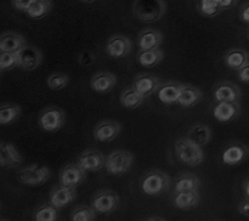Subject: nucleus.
Listing matches in <instances>:
<instances>
[{
    "label": "nucleus",
    "mask_w": 249,
    "mask_h": 221,
    "mask_svg": "<svg viewBox=\"0 0 249 221\" xmlns=\"http://www.w3.org/2000/svg\"><path fill=\"white\" fill-rule=\"evenodd\" d=\"M175 153L178 162L189 167H197L204 159L201 147L197 146L186 136L179 137L175 142Z\"/></svg>",
    "instance_id": "1"
},
{
    "label": "nucleus",
    "mask_w": 249,
    "mask_h": 221,
    "mask_svg": "<svg viewBox=\"0 0 249 221\" xmlns=\"http://www.w3.org/2000/svg\"><path fill=\"white\" fill-rule=\"evenodd\" d=\"M140 187L142 191L150 196H158L167 192L171 187L170 176L159 170H154L142 174Z\"/></svg>",
    "instance_id": "2"
},
{
    "label": "nucleus",
    "mask_w": 249,
    "mask_h": 221,
    "mask_svg": "<svg viewBox=\"0 0 249 221\" xmlns=\"http://www.w3.org/2000/svg\"><path fill=\"white\" fill-rule=\"evenodd\" d=\"M133 12L140 21L154 23L164 15L165 4L162 0H135Z\"/></svg>",
    "instance_id": "3"
},
{
    "label": "nucleus",
    "mask_w": 249,
    "mask_h": 221,
    "mask_svg": "<svg viewBox=\"0 0 249 221\" xmlns=\"http://www.w3.org/2000/svg\"><path fill=\"white\" fill-rule=\"evenodd\" d=\"M16 175L18 182L21 185L36 187L48 182L51 177V170L45 166L31 165L18 170Z\"/></svg>",
    "instance_id": "4"
},
{
    "label": "nucleus",
    "mask_w": 249,
    "mask_h": 221,
    "mask_svg": "<svg viewBox=\"0 0 249 221\" xmlns=\"http://www.w3.org/2000/svg\"><path fill=\"white\" fill-rule=\"evenodd\" d=\"M66 122V113L57 106H49L41 110L38 116L39 127L45 132L56 133L63 128Z\"/></svg>",
    "instance_id": "5"
},
{
    "label": "nucleus",
    "mask_w": 249,
    "mask_h": 221,
    "mask_svg": "<svg viewBox=\"0 0 249 221\" xmlns=\"http://www.w3.org/2000/svg\"><path fill=\"white\" fill-rule=\"evenodd\" d=\"M134 154L129 151H113L106 159V170L111 175L121 176L130 170L134 164Z\"/></svg>",
    "instance_id": "6"
},
{
    "label": "nucleus",
    "mask_w": 249,
    "mask_h": 221,
    "mask_svg": "<svg viewBox=\"0 0 249 221\" xmlns=\"http://www.w3.org/2000/svg\"><path fill=\"white\" fill-rule=\"evenodd\" d=\"M90 205L98 214L109 215L119 208L120 196L113 190L100 189L94 193Z\"/></svg>",
    "instance_id": "7"
},
{
    "label": "nucleus",
    "mask_w": 249,
    "mask_h": 221,
    "mask_svg": "<svg viewBox=\"0 0 249 221\" xmlns=\"http://www.w3.org/2000/svg\"><path fill=\"white\" fill-rule=\"evenodd\" d=\"M16 54L18 58V67L25 71L37 69L43 61L42 52L33 45L26 44Z\"/></svg>",
    "instance_id": "8"
},
{
    "label": "nucleus",
    "mask_w": 249,
    "mask_h": 221,
    "mask_svg": "<svg viewBox=\"0 0 249 221\" xmlns=\"http://www.w3.org/2000/svg\"><path fill=\"white\" fill-rule=\"evenodd\" d=\"M86 172L78 163L69 164L61 169L59 172V184L76 188L82 183H84Z\"/></svg>",
    "instance_id": "9"
},
{
    "label": "nucleus",
    "mask_w": 249,
    "mask_h": 221,
    "mask_svg": "<svg viewBox=\"0 0 249 221\" xmlns=\"http://www.w3.org/2000/svg\"><path fill=\"white\" fill-rule=\"evenodd\" d=\"M213 97L214 102L239 103L241 91L238 86L231 82L222 81L213 88Z\"/></svg>",
    "instance_id": "10"
},
{
    "label": "nucleus",
    "mask_w": 249,
    "mask_h": 221,
    "mask_svg": "<svg viewBox=\"0 0 249 221\" xmlns=\"http://www.w3.org/2000/svg\"><path fill=\"white\" fill-rule=\"evenodd\" d=\"M122 130L121 124L113 119H103L93 131L94 138L100 143H110L118 137Z\"/></svg>",
    "instance_id": "11"
},
{
    "label": "nucleus",
    "mask_w": 249,
    "mask_h": 221,
    "mask_svg": "<svg viewBox=\"0 0 249 221\" xmlns=\"http://www.w3.org/2000/svg\"><path fill=\"white\" fill-rule=\"evenodd\" d=\"M76 197L77 191L75 187H70L59 184L51 190L49 194V203L60 210L71 204Z\"/></svg>",
    "instance_id": "12"
},
{
    "label": "nucleus",
    "mask_w": 249,
    "mask_h": 221,
    "mask_svg": "<svg viewBox=\"0 0 249 221\" xmlns=\"http://www.w3.org/2000/svg\"><path fill=\"white\" fill-rule=\"evenodd\" d=\"M106 157L96 149H88L79 156L77 163L86 171H99L106 166Z\"/></svg>",
    "instance_id": "13"
},
{
    "label": "nucleus",
    "mask_w": 249,
    "mask_h": 221,
    "mask_svg": "<svg viewBox=\"0 0 249 221\" xmlns=\"http://www.w3.org/2000/svg\"><path fill=\"white\" fill-rule=\"evenodd\" d=\"M249 155V149L240 143L232 142L228 144L221 154V160L224 165L236 166L241 164Z\"/></svg>",
    "instance_id": "14"
},
{
    "label": "nucleus",
    "mask_w": 249,
    "mask_h": 221,
    "mask_svg": "<svg viewBox=\"0 0 249 221\" xmlns=\"http://www.w3.org/2000/svg\"><path fill=\"white\" fill-rule=\"evenodd\" d=\"M132 49L131 40L123 35L112 36L107 42L106 52L107 54L116 59L127 57Z\"/></svg>",
    "instance_id": "15"
},
{
    "label": "nucleus",
    "mask_w": 249,
    "mask_h": 221,
    "mask_svg": "<svg viewBox=\"0 0 249 221\" xmlns=\"http://www.w3.org/2000/svg\"><path fill=\"white\" fill-rule=\"evenodd\" d=\"M213 114L219 123H231L238 118L240 105L239 103L214 102L213 105Z\"/></svg>",
    "instance_id": "16"
},
{
    "label": "nucleus",
    "mask_w": 249,
    "mask_h": 221,
    "mask_svg": "<svg viewBox=\"0 0 249 221\" xmlns=\"http://www.w3.org/2000/svg\"><path fill=\"white\" fill-rule=\"evenodd\" d=\"M22 156L11 143L0 144V166L4 169H16L22 164Z\"/></svg>",
    "instance_id": "17"
},
{
    "label": "nucleus",
    "mask_w": 249,
    "mask_h": 221,
    "mask_svg": "<svg viewBox=\"0 0 249 221\" xmlns=\"http://www.w3.org/2000/svg\"><path fill=\"white\" fill-rule=\"evenodd\" d=\"M117 85V77L111 72L100 71L90 79V87L99 94L111 92Z\"/></svg>",
    "instance_id": "18"
},
{
    "label": "nucleus",
    "mask_w": 249,
    "mask_h": 221,
    "mask_svg": "<svg viewBox=\"0 0 249 221\" xmlns=\"http://www.w3.org/2000/svg\"><path fill=\"white\" fill-rule=\"evenodd\" d=\"M161 83L160 82V79L156 76L142 73L136 76L133 82V86L144 97H150L156 94L160 88Z\"/></svg>",
    "instance_id": "19"
},
{
    "label": "nucleus",
    "mask_w": 249,
    "mask_h": 221,
    "mask_svg": "<svg viewBox=\"0 0 249 221\" xmlns=\"http://www.w3.org/2000/svg\"><path fill=\"white\" fill-rule=\"evenodd\" d=\"M182 86L183 84L177 81H168L162 83L157 92L159 100L167 106L178 104Z\"/></svg>",
    "instance_id": "20"
},
{
    "label": "nucleus",
    "mask_w": 249,
    "mask_h": 221,
    "mask_svg": "<svg viewBox=\"0 0 249 221\" xmlns=\"http://www.w3.org/2000/svg\"><path fill=\"white\" fill-rule=\"evenodd\" d=\"M200 195L198 190L186 192H174L171 195L172 204L180 210H190L198 205Z\"/></svg>",
    "instance_id": "21"
},
{
    "label": "nucleus",
    "mask_w": 249,
    "mask_h": 221,
    "mask_svg": "<svg viewBox=\"0 0 249 221\" xmlns=\"http://www.w3.org/2000/svg\"><path fill=\"white\" fill-rule=\"evenodd\" d=\"M25 38L19 33L7 31L0 36V52L17 53L26 45Z\"/></svg>",
    "instance_id": "22"
},
{
    "label": "nucleus",
    "mask_w": 249,
    "mask_h": 221,
    "mask_svg": "<svg viewBox=\"0 0 249 221\" xmlns=\"http://www.w3.org/2000/svg\"><path fill=\"white\" fill-rule=\"evenodd\" d=\"M163 34L157 29L148 28L141 31L138 36V44L140 50H151L159 48L163 41Z\"/></svg>",
    "instance_id": "23"
},
{
    "label": "nucleus",
    "mask_w": 249,
    "mask_h": 221,
    "mask_svg": "<svg viewBox=\"0 0 249 221\" xmlns=\"http://www.w3.org/2000/svg\"><path fill=\"white\" fill-rule=\"evenodd\" d=\"M202 99V92L197 87L190 84H183L179 94L178 105L182 108L190 109L197 105Z\"/></svg>",
    "instance_id": "24"
},
{
    "label": "nucleus",
    "mask_w": 249,
    "mask_h": 221,
    "mask_svg": "<svg viewBox=\"0 0 249 221\" xmlns=\"http://www.w3.org/2000/svg\"><path fill=\"white\" fill-rule=\"evenodd\" d=\"M200 187L199 178L191 172H182L178 175L173 185L174 192H186L198 190Z\"/></svg>",
    "instance_id": "25"
},
{
    "label": "nucleus",
    "mask_w": 249,
    "mask_h": 221,
    "mask_svg": "<svg viewBox=\"0 0 249 221\" xmlns=\"http://www.w3.org/2000/svg\"><path fill=\"white\" fill-rule=\"evenodd\" d=\"M186 137L202 148L212 140L213 132L207 125L195 124L189 129L188 134H186Z\"/></svg>",
    "instance_id": "26"
},
{
    "label": "nucleus",
    "mask_w": 249,
    "mask_h": 221,
    "mask_svg": "<svg viewBox=\"0 0 249 221\" xmlns=\"http://www.w3.org/2000/svg\"><path fill=\"white\" fill-rule=\"evenodd\" d=\"M144 97L134 87L130 86L121 93L120 102L121 105L126 109H137L143 103Z\"/></svg>",
    "instance_id": "27"
},
{
    "label": "nucleus",
    "mask_w": 249,
    "mask_h": 221,
    "mask_svg": "<svg viewBox=\"0 0 249 221\" xmlns=\"http://www.w3.org/2000/svg\"><path fill=\"white\" fill-rule=\"evenodd\" d=\"M22 109L18 104L15 103H3L0 106V124L2 126H8L20 118Z\"/></svg>",
    "instance_id": "28"
},
{
    "label": "nucleus",
    "mask_w": 249,
    "mask_h": 221,
    "mask_svg": "<svg viewBox=\"0 0 249 221\" xmlns=\"http://www.w3.org/2000/svg\"><path fill=\"white\" fill-rule=\"evenodd\" d=\"M164 57L162 50L151 49V50H140L138 54V62L146 68H153L160 64Z\"/></svg>",
    "instance_id": "29"
},
{
    "label": "nucleus",
    "mask_w": 249,
    "mask_h": 221,
    "mask_svg": "<svg viewBox=\"0 0 249 221\" xmlns=\"http://www.w3.org/2000/svg\"><path fill=\"white\" fill-rule=\"evenodd\" d=\"M224 62L227 65V67L238 71L248 63V56L245 51L240 49H235L228 52L225 55Z\"/></svg>",
    "instance_id": "30"
},
{
    "label": "nucleus",
    "mask_w": 249,
    "mask_h": 221,
    "mask_svg": "<svg viewBox=\"0 0 249 221\" xmlns=\"http://www.w3.org/2000/svg\"><path fill=\"white\" fill-rule=\"evenodd\" d=\"M52 6L51 0H34L25 13L32 19H41L50 12Z\"/></svg>",
    "instance_id": "31"
},
{
    "label": "nucleus",
    "mask_w": 249,
    "mask_h": 221,
    "mask_svg": "<svg viewBox=\"0 0 249 221\" xmlns=\"http://www.w3.org/2000/svg\"><path fill=\"white\" fill-rule=\"evenodd\" d=\"M58 218L59 209L50 203L38 206L33 213V219L35 221H56Z\"/></svg>",
    "instance_id": "32"
},
{
    "label": "nucleus",
    "mask_w": 249,
    "mask_h": 221,
    "mask_svg": "<svg viewBox=\"0 0 249 221\" xmlns=\"http://www.w3.org/2000/svg\"><path fill=\"white\" fill-rule=\"evenodd\" d=\"M97 212L90 205H77L70 214L71 221H93L97 217Z\"/></svg>",
    "instance_id": "33"
},
{
    "label": "nucleus",
    "mask_w": 249,
    "mask_h": 221,
    "mask_svg": "<svg viewBox=\"0 0 249 221\" xmlns=\"http://www.w3.org/2000/svg\"><path fill=\"white\" fill-rule=\"evenodd\" d=\"M69 77L60 72H54L47 78V85L52 91H61L66 88L69 84Z\"/></svg>",
    "instance_id": "34"
},
{
    "label": "nucleus",
    "mask_w": 249,
    "mask_h": 221,
    "mask_svg": "<svg viewBox=\"0 0 249 221\" xmlns=\"http://www.w3.org/2000/svg\"><path fill=\"white\" fill-rule=\"evenodd\" d=\"M18 67V58L16 53L0 52V70L8 71Z\"/></svg>",
    "instance_id": "35"
},
{
    "label": "nucleus",
    "mask_w": 249,
    "mask_h": 221,
    "mask_svg": "<svg viewBox=\"0 0 249 221\" xmlns=\"http://www.w3.org/2000/svg\"><path fill=\"white\" fill-rule=\"evenodd\" d=\"M221 7L216 2V0H200L199 11L202 15L207 17H213L221 11Z\"/></svg>",
    "instance_id": "36"
},
{
    "label": "nucleus",
    "mask_w": 249,
    "mask_h": 221,
    "mask_svg": "<svg viewBox=\"0 0 249 221\" xmlns=\"http://www.w3.org/2000/svg\"><path fill=\"white\" fill-rule=\"evenodd\" d=\"M33 1L34 0H11V4L15 9L26 12Z\"/></svg>",
    "instance_id": "37"
},
{
    "label": "nucleus",
    "mask_w": 249,
    "mask_h": 221,
    "mask_svg": "<svg viewBox=\"0 0 249 221\" xmlns=\"http://www.w3.org/2000/svg\"><path fill=\"white\" fill-rule=\"evenodd\" d=\"M94 60H95V57L93 54H91L89 52H84L80 55L79 62L83 66H89L90 64H92L94 62Z\"/></svg>",
    "instance_id": "38"
},
{
    "label": "nucleus",
    "mask_w": 249,
    "mask_h": 221,
    "mask_svg": "<svg viewBox=\"0 0 249 221\" xmlns=\"http://www.w3.org/2000/svg\"><path fill=\"white\" fill-rule=\"evenodd\" d=\"M238 78L241 82L249 84V63L238 70Z\"/></svg>",
    "instance_id": "39"
},
{
    "label": "nucleus",
    "mask_w": 249,
    "mask_h": 221,
    "mask_svg": "<svg viewBox=\"0 0 249 221\" xmlns=\"http://www.w3.org/2000/svg\"><path fill=\"white\" fill-rule=\"evenodd\" d=\"M238 211L241 215L249 217V198L242 200V202L238 205Z\"/></svg>",
    "instance_id": "40"
},
{
    "label": "nucleus",
    "mask_w": 249,
    "mask_h": 221,
    "mask_svg": "<svg viewBox=\"0 0 249 221\" xmlns=\"http://www.w3.org/2000/svg\"><path fill=\"white\" fill-rule=\"evenodd\" d=\"M240 18L243 22L249 24V3L244 5L240 10Z\"/></svg>",
    "instance_id": "41"
},
{
    "label": "nucleus",
    "mask_w": 249,
    "mask_h": 221,
    "mask_svg": "<svg viewBox=\"0 0 249 221\" xmlns=\"http://www.w3.org/2000/svg\"><path fill=\"white\" fill-rule=\"evenodd\" d=\"M216 2L221 7V9H225L232 6V4L234 3V0H216Z\"/></svg>",
    "instance_id": "42"
},
{
    "label": "nucleus",
    "mask_w": 249,
    "mask_h": 221,
    "mask_svg": "<svg viewBox=\"0 0 249 221\" xmlns=\"http://www.w3.org/2000/svg\"><path fill=\"white\" fill-rule=\"evenodd\" d=\"M243 190L245 192L246 197L249 198V178L245 180V183L243 184Z\"/></svg>",
    "instance_id": "43"
},
{
    "label": "nucleus",
    "mask_w": 249,
    "mask_h": 221,
    "mask_svg": "<svg viewBox=\"0 0 249 221\" xmlns=\"http://www.w3.org/2000/svg\"><path fill=\"white\" fill-rule=\"evenodd\" d=\"M80 1H83V2H86V3H91V2H94L95 0H80Z\"/></svg>",
    "instance_id": "44"
},
{
    "label": "nucleus",
    "mask_w": 249,
    "mask_h": 221,
    "mask_svg": "<svg viewBox=\"0 0 249 221\" xmlns=\"http://www.w3.org/2000/svg\"><path fill=\"white\" fill-rule=\"evenodd\" d=\"M248 36H249V34H248Z\"/></svg>",
    "instance_id": "45"
}]
</instances>
